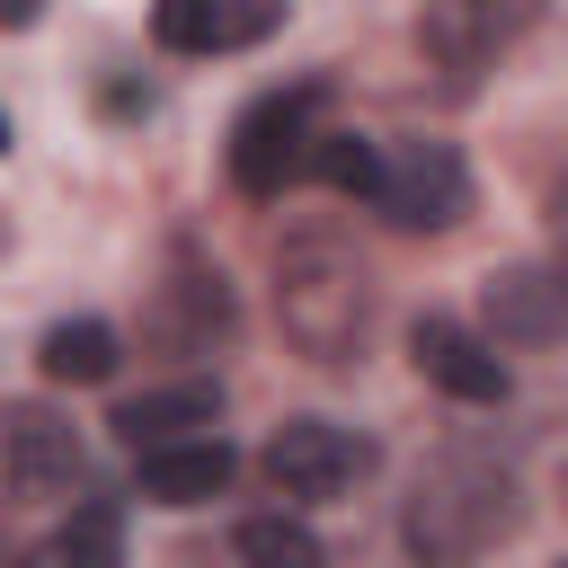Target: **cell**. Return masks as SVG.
Wrapping results in <instances>:
<instances>
[{"mask_svg": "<svg viewBox=\"0 0 568 568\" xmlns=\"http://www.w3.org/2000/svg\"><path fill=\"white\" fill-rule=\"evenodd\" d=\"M515 524H524V497H515V470L506 462H488V453H435L417 470V488H408L399 541H408L417 568H470Z\"/></svg>", "mask_w": 568, "mask_h": 568, "instance_id": "obj_1", "label": "cell"}, {"mask_svg": "<svg viewBox=\"0 0 568 568\" xmlns=\"http://www.w3.org/2000/svg\"><path fill=\"white\" fill-rule=\"evenodd\" d=\"M275 320L311 364H355L373 328V275L337 231H302L275 248Z\"/></svg>", "mask_w": 568, "mask_h": 568, "instance_id": "obj_2", "label": "cell"}, {"mask_svg": "<svg viewBox=\"0 0 568 568\" xmlns=\"http://www.w3.org/2000/svg\"><path fill=\"white\" fill-rule=\"evenodd\" d=\"M320 106H328L320 80L266 89L257 106H240V124H231V186L266 204L293 178H311V160H320Z\"/></svg>", "mask_w": 568, "mask_h": 568, "instance_id": "obj_3", "label": "cell"}, {"mask_svg": "<svg viewBox=\"0 0 568 568\" xmlns=\"http://www.w3.org/2000/svg\"><path fill=\"white\" fill-rule=\"evenodd\" d=\"M373 470V444L337 417H284L257 453V479L284 497V506H320V497H346L355 479Z\"/></svg>", "mask_w": 568, "mask_h": 568, "instance_id": "obj_4", "label": "cell"}, {"mask_svg": "<svg viewBox=\"0 0 568 568\" xmlns=\"http://www.w3.org/2000/svg\"><path fill=\"white\" fill-rule=\"evenodd\" d=\"M373 213L399 231H453L470 213V169L453 142H382V186Z\"/></svg>", "mask_w": 568, "mask_h": 568, "instance_id": "obj_5", "label": "cell"}, {"mask_svg": "<svg viewBox=\"0 0 568 568\" xmlns=\"http://www.w3.org/2000/svg\"><path fill=\"white\" fill-rule=\"evenodd\" d=\"M479 311H488V346H559L568 337V257H524V266H497L479 284Z\"/></svg>", "mask_w": 568, "mask_h": 568, "instance_id": "obj_6", "label": "cell"}, {"mask_svg": "<svg viewBox=\"0 0 568 568\" xmlns=\"http://www.w3.org/2000/svg\"><path fill=\"white\" fill-rule=\"evenodd\" d=\"M408 355H417V373L444 390V399H462V408H497L506 390H515V373H506V355L479 337V328H462V320H444V311H426L417 328H408Z\"/></svg>", "mask_w": 568, "mask_h": 568, "instance_id": "obj_7", "label": "cell"}, {"mask_svg": "<svg viewBox=\"0 0 568 568\" xmlns=\"http://www.w3.org/2000/svg\"><path fill=\"white\" fill-rule=\"evenodd\" d=\"M0 435H9V497H18V506H44V497H71V488H80V435H71L53 408L18 399V408L0 417Z\"/></svg>", "mask_w": 568, "mask_h": 568, "instance_id": "obj_8", "label": "cell"}, {"mask_svg": "<svg viewBox=\"0 0 568 568\" xmlns=\"http://www.w3.org/2000/svg\"><path fill=\"white\" fill-rule=\"evenodd\" d=\"M275 27H284V9H266V0H160L151 9V36L169 53H248Z\"/></svg>", "mask_w": 568, "mask_h": 568, "instance_id": "obj_9", "label": "cell"}, {"mask_svg": "<svg viewBox=\"0 0 568 568\" xmlns=\"http://www.w3.org/2000/svg\"><path fill=\"white\" fill-rule=\"evenodd\" d=\"M106 426H115L133 453L195 444V435H213V426H222V382H160V390H142V399H124Z\"/></svg>", "mask_w": 568, "mask_h": 568, "instance_id": "obj_10", "label": "cell"}, {"mask_svg": "<svg viewBox=\"0 0 568 568\" xmlns=\"http://www.w3.org/2000/svg\"><path fill=\"white\" fill-rule=\"evenodd\" d=\"M151 337L178 346V355L222 346L231 337V284H222V266H178L160 284V302H151Z\"/></svg>", "mask_w": 568, "mask_h": 568, "instance_id": "obj_11", "label": "cell"}, {"mask_svg": "<svg viewBox=\"0 0 568 568\" xmlns=\"http://www.w3.org/2000/svg\"><path fill=\"white\" fill-rule=\"evenodd\" d=\"M133 462H142V497H151V506H204V497H222L231 470H240V453H231L222 435L160 444V453H133Z\"/></svg>", "mask_w": 568, "mask_h": 568, "instance_id": "obj_12", "label": "cell"}, {"mask_svg": "<svg viewBox=\"0 0 568 568\" xmlns=\"http://www.w3.org/2000/svg\"><path fill=\"white\" fill-rule=\"evenodd\" d=\"M515 27H524L515 9H506V18H497V9H426V18H417V44H426L444 71H479Z\"/></svg>", "mask_w": 568, "mask_h": 568, "instance_id": "obj_13", "label": "cell"}, {"mask_svg": "<svg viewBox=\"0 0 568 568\" xmlns=\"http://www.w3.org/2000/svg\"><path fill=\"white\" fill-rule=\"evenodd\" d=\"M27 568H124V524L115 506H71L62 532H44L27 550Z\"/></svg>", "mask_w": 568, "mask_h": 568, "instance_id": "obj_14", "label": "cell"}, {"mask_svg": "<svg viewBox=\"0 0 568 568\" xmlns=\"http://www.w3.org/2000/svg\"><path fill=\"white\" fill-rule=\"evenodd\" d=\"M115 328L106 320H62V328H44V346H36V364L53 373V382H106L115 373Z\"/></svg>", "mask_w": 568, "mask_h": 568, "instance_id": "obj_15", "label": "cell"}, {"mask_svg": "<svg viewBox=\"0 0 568 568\" xmlns=\"http://www.w3.org/2000/svg\"><path fill=\"white\" fill-rule=\"evenodd\" d=\"M231 550L248 559V568H328V550H320V532L302 524V515H248L240 532H231Z\"/></svg>", "mask_w": 568, "mask_h": 568, "instance_id": "obj_16", "label": "cell"}, {"mask_svg": "<svg viewBox=\"0 0 568 568\" xmlns=\"http://www.w3.org/2000/svg\"><path fill=\"white\" fill-rule=\"evenodd\" d=\"M311 178L320 186H337V195H364L373 204V186H382V142L373 133H320V160H311Z\"/></svg>", "mask_w": 568, "mask_h": 568, "instance_id": "obj_17", "label": "cell"}, {"mask_svg": "<svg viewBox=\"0 0 568 568\" xmlns=\"http://www.w3.org/2000/svg\"><path fill=\"white\" fill-rule=\"evenodd\" d=\"M550 222H559V240H568V178H559V195H550Z\"/></svg>", "mask_w": 568, "mask_h": 568, "instance_id": "obj_18", "label": "cell"}]
</instances>
